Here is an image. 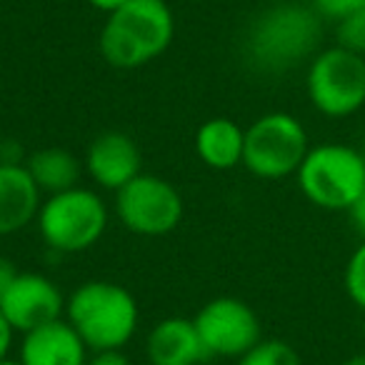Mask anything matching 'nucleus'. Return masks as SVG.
<instances>
[{
    "label": "nucleus",
    "instance_id": "obj_7",
    "mask_svg": "<svg viewBox=\"0 0 365 365\" xmlns=\"http://www.w3.org/2000/svg\"><path fill=\"white\" fill-rule=\"evenodd\" d=\"M305 91L325 118H348L365 106V58L340 46L310 58Z\"/></svg>",
    "mask_w": 365,
    "mask_h": 365
},
{
    "label": "nucleus",
    "instance_id": "obj_15",
    "mask_svg": "<svg viewBox=\"0 0 365 365\" xmlns=\"http://www.w3.org/2000/svg\"><path fill=\"white\" fill-rule=\"evenodd\" d=\"M245 130L230 118H210L195 133V153L213 170L243 165Z\"/></svg>",
    "mask_w": 365,
    "mask_h": 365
},
{
    "label": "nucleus",
    "instance_id": "obj_24",
    "mask_svg": "<svg viewBox=\"0 0 365 365\" xmlns=\"http://www.w3.org/2000/svg\"><path fill=\"white\" fill-rule=\"evenodd\" d=\"M16 275H18L16 265H13L8 258H0V300H3V295L8 293V288H11V283L16 280Z\"/></svg>",
    "mask_w": 365,
    "mask_h": 365
},
{
    "label": "nucleus",
    "instance_id": "obj_28",
    "mask_svg": "<svg viewBox=\"0 0 365 365\" xmlns=\"http://www.w3.org/2000/svg\"><path fill=\"white\" fill-rule=\"evenodd\" d=\"M360 155H363V160H365V140H363V145H360Z\"/></svg>",
    "mask_w": 365,
    "mask_h": 365
},
{
    "label": "nucleus",
    "instance_id": "obj_19",
    "mask_svg": "<svg viewBox=\"0 0 365 365\" xmlns=\"http://www.w3.org/2000/svg\"><path fill=\"white\" fill-rule=\"evenodd\" d=\"M345 290H348L350 300L360 310H365V240L355 248V253L345 265Z\"/></svg>",
    "mask_w": 365,
    "mask_h": 365
},
{
    "label": "nucleus",
    "instance_id": "obj_8",
    "mask_svg": "<svg viewBox=\"0 0 365 365\" xmlns=\"http://www.w3.org/2000/svg\"><path fill=\"white\" fill-rule=\"evenodd\" d=\"M115 210L130 233L158 238L168 235L182 220V198L165 178L140 173L115 193Z\"/></svg>",
    "mask_w": 365,
    "mask_h": 365
},
{
    "label": "nucleus",
    "instance_id": "obj_12",
    "mask_svg": "<svg viewBox=\"0 0 365 365\" xmlns=\"http://www.w3.org/2000/svg\"><path fill=\"white\" fill-rule=\"evenodd\" d=\"M18 360L23 365H86L88 345L68 320L58 318L23 333Z\"/></svg>",
    "mask_w": 365,
    "mask_h": 365
},
{
    "label": "nucleus",
    "instance_id": "obj_6",
    "mask_svg": "<svg viewBox=\"0 0 365 365\" xmlns=\"http://www.w3.org/2000/svg\"><path fill=\"white\" fill-rule=\"evenodd\" d=\"M310 150L308 130L290 113H265L245 128L243 165L263 180L295 175Z\"/></svg>",
    "mask_w": 365,
    "mask_h": 365
},
{
    "label": "nucleus",
    "instance_id": "obj_26",
    "mask_svg": "<svg viewBox=\"0 0 365 365\" xmlns=\"http://www.w3.org/2000/svg\"><path fill=\"white\" fill-rule=\"evenodd\" d=\"M343 365H365V350H363V353H355V355H350V358L345 360Z\"/></svg>",
    "mask_w": 365,
    "mask_h": 365
},
{
    "label": "nucleus",
    "instance_id": "obj_10",
    "mask_svg": "<svg viewBox=\"0 0 365 365\" xmlns=\"http://www.w3.org/2000/svg\"><path fill=\"white\" fill-rule=\"evenodd\" d=\"M0 310L16 333H31L61 318L66 310V298L48 275L18 273L0 300Z\"/></svg>",
    "mask_w": 365,
    "mask_h": 365
},
{
    "label": "nucleus",
    "instance_id": "obj_9",
    "mask_svg": "<svg viewBox=\"0 0 365 365\" xmlns=\"http://www.w3.org/2000/svg\"><path fill=\"white\" fill-rule=\"evenodd\" d=\"M198 335L208 355L235 358L248 353L255 343L263 340L260 318L245 300L220 295L203 305L193 318Z\"/></svg>",
    "mask_w": 365,
    "mask_h": 365
},
{
    "label": "nucleus",
    "instance_id": "obj_27",
    "mask_svg": "<svg viewBox=\"0 0 365 365\" xmlns=\"http://www.w3.org/2000/svg\"><path fill=\"white\" fill-rule=\"evenodd\" d=\"M0 365H23L21 360H11V358H6V360H0Z\"/></svg>",
    "mask_w": 365,
    "mask_h": 365
},
{
    "label": "nucleus",
    "instance_id": "obj_18",
    "mask_svg": "<svg viewBox=\"0 0 365 365\" xmlns=\"http://www.w3.org/2000/svg\"><path fill=\"white\" fill-rule=\"evenodd\" d=\"M335 41L345 51L365 58V8L335 21Z\"/></svg>",
    "mask_w": 365,
    "mask_h": 365
},
{
    "label": "nucleus",
    "instance_id": "obj_11",
    "mask_svg": "<svg viewBox=\"0 0 365 365\" xmlns=\"http://www.w3.org/2000/svg\"><path fill=\"white\" fill-rule=\"evenodd\" d=\"M86 170L98 188L120 190L143 173V155L138 143L120 130L101 133L88 145Z\"/></svg>",
    "mask_w": 365,
    "mask_h": 365
},
{
    "label": "nucleus",
    "instance_id": "obj_14",
    "mask_svg": "<svg viewBox=\"0 0 365 365\" xmlns=\"http://www.w3.org/2000/svg\"><path fill=\"white\" fill-rule=\"evenodd\" d=\"M41 188L23 165L0 163V235L28 228L41 210Z\"/></svg>",
    "mask_w": 365,
    "mask_h": 365
},
{
    "label": "nucleus",
    "instance_id": "obj_2",
    "mask_svg": "<svg viewBox=\"0 0 365 365\" xmlns=\"http://www.w3.org/2000/svg\"><path fill=\"white\" fill-rule=\"evenodd\" d=\"M175 18L165 0H125L110 13L98 38V51L108 66L135 71L170 48Z\"/></svg>",
    "mask_w": 365,
    "mask_h": 365
},
{
    "label": "nucleus",
    "instance_id": "obj_17",
    "mask_svg": "<svg viewBox=\"0 0 365 365\" xmlns=\"http://www.w3.org/2000/svg\"><path fill=\"white\" fill-rule=\"evenodd\" d=\"M235 365H303L298 350L278 338H263L248 353H243Z\"/></svg>",
    "mask_w": 365,
    "mask_h": 365
},
{
    "label": "nucleus",
    "instance_id": "obj_23",
    "mask_svg": "<svg viewBox=\"0 0 365 365\" xmlns=\"http://www.w3.org/2000/svg\"><path fill=\"white\" fill-rule=\"evenodd\" d=\"M348 215H350V220H353L355 230H358V233L363 235V240H365V190L360 193V198L350 205Z\"/></svg>",
    "mask_w": 365,
    "mask_h": 365
},
{
    "label": "nucleus",
    "instance_id": "obj_25",
    "mask_svg": "<svg viewBox=\"0 0 365 365\" xmlns=\"http://www.w3.org/2000/svg\"><path fill=\"white\" fill-rule=\"evenodd\" d=\"M88 3H91V8H96V11L110 16V13H115L125 0H88Z\"/></svg>",
    "mask_w": 365,
    "mask_h": 365
},
{
    "label": "nucleus",
    "instance_id": "obj_1",
    "mask_svg": "<svg viewBox=\"0 0 365 365\" xmlns=\"http://www.w3.org/2000/svg\"><path fill=\"white\" fill-rule=\"evenodd\" d=\"M315 8L278 3L263 11L245 33V61L260 73H288L318 51L323 26Z\"/></svg>",
    "mask_w": 365,
    "mask_h": 365
},
{
    "label": "nucleus",
    "instance_id": "obj_3",
    "mask_svg": "<svg viewBox=\"0 0 365 365\" xmlns=\"http://www.w3.org/2000/svg\"><path fill=\"white\" fill-rule=\"evenodd\" d=\"M66 320L88 350H123L133 340L140 310L128 288L110 280H88L66 300Z\"/></svg>",
    "mask_w": 365,
    "mask_h": 365
},
{
    "label": "nucleus",
    "instance_id": "obj_5",
    "mask_svg": "<svg viewBox=\"0 0 365 365\" xmlns=\"http://www.w3.org/2000/svg\"><path fill=\"white\" fill-rule=\"evenodd\" d=\"M108 208L91 188L63 190L48 195L38 210V230L48 248L58 253H83L103 238L108 228Z\"/></svg>",
    "mask_w": 365,
    "mask_h": 365
},
{
    "label": "nucleus",
    "instance_id": "obj_4",
    "mask_svg": "<svg viewBox=\"0 0 365 365\" xmlns=\"http://www.w3.org/2000/svg\"><path fill=\"white\" fill-rule=\"evenodd\" d=\"M298 188L323 210H350L365 190V160L358 148L323 143L308 150L300 163Z\"/></svg>",
    "mask_w": 365,
    "mask_h": 365
},
{
    "label": "nucleus",
    "instance_id": "obj_16",
    "mask_svg": "<svg viewBox=\"0 0 365 365\" xmlns=\"http://www.w3.org/2000/svg\"><path fill=\"white\" fill-rule=\"evenodd\" d=\"M26 168L41 193H63L71 190L81 180V160L66 148H43L26 158Z\"/></svg>",
    "mask_w": 365,
    "mask_h": 365
},
{
    "label": "nucleus",
    "instance_id": "obj_20",
    "mask_svg": "<svg viewBox=\"0 0 365 365\" xmlns=\"http://www.w3.org/2000/svg\"><path fill=\"white\" fill-rule=\"evenodd\" d=\"M313 8L323 18L338 21V18L348 16V13H353V11H363L365 0H313Z\"/></svg>",
    "mask_w": 365,
    "mask_h": 365
},
{
    "label": "nucleus",
    "instance_id": "obj_21",
    "mask_svg": "<svg viewBox=\"0 0 365 365\" xmlns=\"http://www.w3.org/2000/svg\"><path fill=\"white\" fill-rule=\"evenodd\" d=\"M86 365H130V360L123 350H98V353L88 355Z\"/></svg>",
    "mask_w": 365,
    "mask_h": 365
},
{
    "label": "nucleus",
    "instance_id": "obj_13",
    "mask_svg": "<svg viewBox=\"0 0 365 365\" xmlns=\"http://www.w3.org/2000/svg\"><path fill=\"white\" fill-rule=\"evenodd\" d=\"M145 355L150 365H200L210 358L193 320L165 318L148 333Z\"/></svg>",
    "mask_w": 365,
    "mask_h": 365
},
{
    "label": "nucleus",
    "instance_id": "obj_22",
    "mask_svg": "<svg viewBox=\"0 0 365 365\" xmlns=\"http://www.w3.org/2000/svg\"><path fill=\"white\" fill-rule=\"evenodd\" d=\"M13 338H16V330H13V325L8 323V318L3 315V310H0V360L8 358Z\"/></svg>",
    "mask_w": 365,
    "mask_h": 365
}]
</instances>
